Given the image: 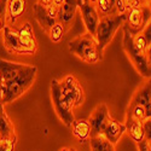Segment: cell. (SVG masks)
<instances>
[{"label": "cell", "mask_w": 151, "mask_h": 151, "mask_svg": "<svg viewBox=\"0 0 151 151\" xmlns=\"http://www.w3.org/2000/svg\"><path fill=\"white\" fill-rule=\"evenodd\" d=\"M37 68L33 65H26L17 76L1 85V102L3 104L12 103L18 99L23 93H26L33 86L36 78Z\"/></svg>", "instance_id": "6da1fadb"}, {"label": "cell", "mask_w": 151, "mask_h": 151, "mask_svg": "<svg viewBox=\"0 0 151 151\" xmlns=\"http://www.w3.org/2000/svg\"><path fill=\"white\" fill-rule=\"evenodd\" d=\"M69 51L81 60L90 64H94L103 59V55L98 50L96 37L90 33H85L73 39L69 42Z\"/></svg>", "instance_id": "7a4b0ae2"}, {"label": "cell", "mask_w": 151, "mask_h": 151, "mask_svg": "<svg viewBox=\"0 0 151 151\" xmlns=\"http://www.w3.org/2000/svg\"><path fill=\"white\" fill-rule=\"evenodd\" d=\"M126 21V15H108L100 17L96 29L94 37L98 44L99 52L103 55L105 47L110 44L116 32L122 27Z\"/></svg>", "instance_id": "3957f363"}, {"label": "cell", "mask_w": 151, "mask_h": 151, "mask_svg": "<svg viewBox=\"0 0 151 151\" xmlns=\"http://www.w3.org/2000/svg\"><path fill=\"white\" fill-rule=\"evenodd\" d=\"M122 29H123V41H122L123 50L126 51V53H127L131 62L133 63L137 71L145 79H150V75H151L150 53H144V52L139 51L132 41V35L124 28H122Z\"/></svg>", "instance_id": "277c9868"}, {"label": "cell", "mask_w": 151, "mask_h": 151, "mask_svg": "<svg viewBox=\"0 0 151 151\" xmlns=\"http://www.w3.org/2000/svg\"><path fill=\"white\" fill-rule=\"evenodd\" d=\"M150 6L145 4L131 9L129 11L126 12V21L122 24V28H124L131 35L140 34L150 23Z\"/></svg>", "instance_id": "5b68a950"}, {"label": "cell", "mask_w": 151, "mask_h": 151, "mask_svg": "<svg viewBox=\"0 0 151 151\" xmlns=\"http://www.w3.org/2000/svg\"><path fill=\"white\" fill-rule=\"evenodd\" d=\"M51 97H52L53 106H55V110L57 112L58 117L62 120V122L64 123L68 128H70L74 120H75L74 114H73V109H70V106L68 105L67 99L64 98V96H63V93L60 91L59 81L56 79H53L51 81Z\"/></svg>", "instance_id": "8992f818"}, {"label": "cell", "mask_w": 151, "mask_h": 151, "mask_svg": "<svg viewBox=\"0 0 151 151\" xmlns=\"http://www.w3.org/2000/svg\"><path fill=\"white\" fill-rule=\"evenodd\" d=\"M59 86L70 109H74L83 104L85 102L83 87L73 75H67L62 81H59Z\"/></svg>", "instance_id": "52a82bcc"}, {"label": "cell", "mask_w": 151, "mask_h": 151, "mask_svg": "<svg viewBox=\"0 0 151 151\" xmlns=\"http://www.w3.org/2000/svg\"><path fill=\"white\" fill-rule=\"evenodd\" d=\"M111 116L106 104L102 103L97 105V108L93 110L88 119V123L91 127V135L90 137H96V135H102L104 133V129L108 126V123L111 121Z\"/></svg>", "instance_id": "ba28073f"}, {"label": "cell", "mask_w": 151, "mask_h": 151, "mask_svg": "<svg viewBox=\"0 0 151 151\" xmlns=\"http://www.w3.org/2000/svg\"><path fill=\"white\" fill-rule=\"evenodd\" d=\"M34 9V15L37 23L41 26L44 32H48L53 24L57 22L58 17V7L55 5L51 6H41L40 4H35L33 6Z\"/></svg>", "instance_id": "9c48e42d"}, {"label": "cell", "mask_w": 151, "mask_h": 151, "mask_svg": "<svg viewBox=\"0 0 151 151\" xmlns=\"http://www.w3.org/2000/svg\"><path fill=\"white\" fill-rule=\"evenodd\" d=\"M15 30L17 34V39L21 46L23 47V50L26 51V53L29 56L35 55L37 51V41L34 36L32 24L29 22H26L19 28H15Z\"/></svg>", "instance_id": "30bf717a"}, {"label": "cell", "mask_w": 151, "mask_h": 151, "mask_svg": "<svg viewBox=\"0 0 151 151\" xmlns=\"http://www.w3.org/2000/svg\"><path fill=\"white\" fill-rule=\"evenodd\" d=\"M27 5H28L27 0H7L5 7V16H4L5 26L14 28L18 18L22 17L23 14L26 12Z\"/></svg>", "instance_id": "8fae6325"}, {"label": "cell", "mask_w": 151, "mask_h": 151, "mask_svg": "<svg viewBox=\"0 0 151 151\" xmlns=\"http://www.w3.org/2000/svg\"><path fill=\"white\" fill-rule=\"evenodd\" d=\"M79 9L81 11V16H82L85 26H86L87 33H90L91 35H94L97 26L100 19L94 5H91L90 3H87L86 0H81L79 3Z\"/></svg>", "instance_id": "7c38bea8"}, {"label": "cell", "mask_w": 151, "mask_h": 151, "mask_svg": "<svg viewBox=\"0 0 151 151\" xmlns=\"http://www.w3.org/2000/svg\"><path fill=\"white\" fill-rule=\"evenodd\" d=\"M78 9H79L78 0H64L63 4L58 7L57 22L62 23L63 26L68 29L75 17V14H76Z\"/></svg>", "instance_id": "4fadbf2b"}, {"label": "cell", "mask_w": 151, "mask_h": 151, "mask_svg": "<svg viewBox=\"0 0 151 151\" xmlns=\"http://www.w3.org/2000/svg\"><path fill=\"white\" fill-rule=\"evenodd\" d=\"M3 42H4V47L10 53L14 55H27L26 51L23 50V47L21 46L18 39H17V34L15 28H11L5 26L3 29Z\"/></svg>", "instance_id": "5bb4252c"}, {"label": "cell", "mask_w": 151, "mask_h": 151, "mask_svg": "<svg viewBox=\"0 0 151 151\" xmlns=\"http://www.w3.org/2000/svg\"><path fill=\"white\" fill-rule=\"evenodd\" d=\"M24 68H26V64L0 59V82H1V85L9 82L15 76H17Z\"/></svg>", "instance_id": "9a60e30c"}, {"label": "cell", "mask_w": 151, "mask_h": 151, "mask_svg": "<svg viewBox=\"0 0 151 151\" xmlns=\"http://www.w3.org/2000/svg\"><path fill=\"white\" fill-rule=\"evenodd\" d=\"M0 139L7 142H17L15 127L10 121L5 110L0 111Z\"/></svg>", "instance_id": "2e32d148"}, {"label": "cell", "mask_w": 151, "mask_h": 151, "mask_svg": "<svg viewBox=\"0 0 151 151\" xmlns=\"http://www.w3.org/2000/svg\"><path fill=\"white\" fill-rule=\"evenodd\" d=\"M126 132V126L122 122L115 121V120H111L108 126L104 129L103 135L106 138V139L112 144V145H116L117 142L120 140V138L123 135V133Z\"/></svg>", "instance_id": "e0dca14e"}, {"label": "cell", "mask_w": 151, "mask_h": 151, "mask_svg": "<svg viewBox=\"0 0 151 151\" xmlns=\"http://www.w3.org/2000/svg\"><path fill=\"white\" fill-rule=\"evenodd\" d=\"M71 132L74 134V137L80 142V143H86L88 142L90 139V135H91V127H90V123L88 120H74L73 124H71Z\"/></svg>", "instance_id": "ac0fdd59"}, {"label": "cell", "mask_w": 151, "mask_h": 151, "mask_svg": "<svg viewBox=\"0 0 151 151\" xmlns=\"http://www.w3.org/2000/svg\"><path fill=\"white\" fill-rule=\"evenodd\" d=\"M126 132L129 134V137L135 142L139 143L142 142L145 135H144V128H143V122L138 121V120H133L129 117H126Z\"/></svg>", "instance_id": "d6986e66"}, {"label": "cell", "mask_w": 151, "mask_h": 151, "mask_svg": "<svg viewBox=\"0 0 151 151\" xmlns=\"http://www.w3.org/2000/svg\"><path fill=\"white\" fill-rule=\"evenodd\" d=\"M88 142L91 151H115V145H112L103 134L90 137Z\"/></svg>", "instance_id": "ffe728a7"}, {"label": "cell", "mask_w": 151, "mask_h": 151, "mask_svg": "<svg viewBox=\"0 0 151 151\" xmlns=\"http://www.w3.org/2000/svg\"><path fill=\"white\" fill-rule=\"evenodd\" d=\"M65 32H67V28L63 26L62 23L56 22L53 26L50 28V30L47 32V34H48L50 40H51L52 42H59L63 39V37H64Z\"/></svg>", "instance_id": "44dd1931"}, {"label": "cell", "mask_w": 151, "mask_h": 151, "mask_svg": "<svg viewBox=\"0 0 151 151\" xmlns=\"http://www.w3.org/2000/svg\"><path fill=\"white\" fill-rule=\"evenodd\" d=\"M132 41L139 51H142L144 53H150V42L146 41L145 36L142 33L137 34V35H132Z\"/></svg>", "instance_id": "7402d4cb"}, {"label": "cell", "mask_w": 151, "mask_h": 151, "mask_svg": "<svg viewBox=\"0 0 151 151\" xmlns=\"http://www.w3.org/2000/svg\"><path fill=\"white\" fill-rule=\"evenodd\" d=\"M124 9H126V12L129 11L131 9H134V7H138V6H140L143 3V0H121Z\"/></svg>", "instance_id": "603a6c76"}, {"label": "cell", "mask_w": 151, "mask_h": 151, "mask_svg": "<svg viewBox=\"0 0 151 151\" xmlns=\"http://www.w3.org/2000/svg\"><path fill=\"white\" fill-rule=\"evenodd\" d=\"M17 142H7L0 139V151H14Z\"/></svg>", "instance_id": "cb8c5ba5"}, {"label": "cell", "mask_w": 151, "mask_h": 151, "mask_svg": "<svg viewBox=\"0 0 151 151\" xmlns=\"http://www.w3.org/2000/svg\"><path fill=\"white\" fill-rule=\"evenodd\" d=\"M143 128H144L145 139H147V140L150 142V140H151V133H150V129H151V120H150V119L143 121Z\"/></svg>", "instance_id": "d4e9b609"}, {"label": "cell", "mask_w": 151, "mask_h": 151, "mask_svg": "<svg viewBox=\"0 0 151 151\" xmlns=\"http://www.w3.org/2000/svg\"><path fill=\"white\" fill-rule=\"evenodd\" d=\"M137 145H138V150L139 151H150V142L145 139V138L142 142L137 143Z\"/></svg>", "instance_id": "484cf974"}, {"label": "cell", "mask_w": 151, "mask_h": 151, "mask_svg": "<svg viewBox=\"0 0 151 151\" xmlns=\"http://www.w3.org/2000/svg\"><path fill=\"white\" fill-rule=\"evenodd\" d=\"M37 4L41 6H51L53 5V0H37Z\"/></svg>", "instance_id": "4316f807"}, {"label": "cell", "mask_w": 151, "mask_h": 151, "mask_svg": "<svg viewBox=\"0 0 151 151\" xmlns=\"http://www.w3.org/2000/svg\"><path fill=\"white\" fill-rule=\"evenodd\" d=\"M63 1H64V0H53V5L57 6V7H59L63 4Z\"/></svg>", "instance_id": "83f0119b"}, {"label": "cell", "mask_w": 151, "mask_h": 151, "mask_svg": "<svg viewBox=\"0 0 151 151\" xmlns=\"http://www.w3.org/2000/svg\"><path fill=\"white\" fill-rule=\"evenodd\" d=\"M86 1H87V3H90L91 5H96L98 0H86Z\"/></svg>", "instance_id": "f1b7e54d"}, {"label": "cell", "mask_w": 151, "mask_h": 151, "mask_svg": "<svg viewBox=\"0 0 151 151\" xmlns=\"http://www.w3.org/2000/svg\"><path fill=\"white\" fill-rule=\"evenodd\" d=\"M1 110H4V104L1 102V97H0V111H1Z\"/></svg>", "instance_id": "f546056e"}, {"label": "cell", "mask_w": 151, "mask_h": 151, "mask_svg": "<svg viewBox=\"0 0 151 151\" xmlns=\"http://www.w3.org/2000/svg\"><path fill=\"white\" fill-rule=\"evenodd\" d=\"M143 3L145 5H147V6H150V0H143Z\"/></svg>", "instance_id": "4dcf8cb0"}, {"label": "cell", "mask_w": 151, "mask_h": 151, "mask_svg": "<svg viewBox=\"0 0 151 151\" xmlns=\"http://www.w3.org/2000/svg\"><path fill=\"white\" fill-rule=\"evenodd\" d=\"M59 151H69V147H62Z\"/></svg>", "instance_id": "1f68e13d"}, {"label": "cell", "mask_w": 151, "mask_h": 151, "mask_svg": "<svg viewBox=\"0 0 151 151\" xmlns=\"http://www.w3.org/2000/svg\"><path fill=\"white\" fill-rule=\"evenodd\" d=\"M0 97H1V82H0Z\"/></svg>", "instance_id": "d6a6232c"}, {"label": "cell", "mask_w": 151, "mask_h": 151, "mask_svg": "<svg viewBox=\"0 0 151 151\" xmlns=\"http://www.w3.org/2000/svg\"><path fill=\"white\" fill-rule=\"evenodd\" d=\"M78 1H79V3H80V1H81V0H78Z\"/></svg>", "instance_id": "836d02e7"}]
</instances>
